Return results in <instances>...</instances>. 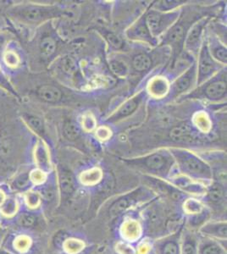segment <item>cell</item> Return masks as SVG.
I'll use <instances>...</instances> for the list:
<instances>
[{"mask_svg":"<svg viewBox=\"0 0 227 254\" xmlns=\"http://www.w3.org/2000/svg\"><path fill=\"white\" fill-rule=\"evenodd\" d=\"M9 22L20 28L37 29L44 24L69 15L63 7L57 4L20 2L9 5L5 9Z\"/></svg>","mask_w":227,"mask_h":254,"instance_id":"obj_1","label":"cell"},{"mask_svg":"<svg viewBox=\"0 0 227 254\" xmlns=\"http://www.w3.org/2000/svg\"><path fill=\"white\" fill-rule=\"evenodd\" d=\"M53 21L44 24L35 29L34 34L22 44L28 69L38 71L39 67L48 66L55 58L59 49V38L53 28Z\"/></svg>","mask_w":227,"mask_h":254,"instance_id":"obj_2","label":"cell"},{"mask_svg":"<svg viewBox=\"0 0 227 254\" xmlns=\"http://www.w3.org/2000/svg\"><path fill=\"white\" fill-rule=\"evenodd\" d=\"M170 153L177 163L181 171L185 176L193 177L195 179H212V171L210 165L196 154L183 148L172 147Z\"/></svg>","mask_w":227,"mask_h":254,"instance_id":"obj_3","label":"cell"},{"mask_svg":"<svg viewBox=\"0 0 227 254\" xmlns=\"http://www.w3.org/2000/svg\"><path fill=\"white\" fill-rule=\"evenodd\" d=\"M173 159L170 151L159 150L137 159H125V162L139 171L164 176L172 167Z\"/></svg>","mask_w":227,"mask_h":254,"instance_id":"obj_4","label":"cell"},{"mask_svg":"<svg viewBox=\"0 0 227 254\" xmlns=\"http://www.w3.org/2000/svg\"><path fill=\"white\" fill-rule=\"evenodd\" d=\"M227 96V70L222 69L212 78L205 81L183 98H199L210 102H220Z\"/></svg>","mask_w":227,"mask_h":254,"instance_id":"obj_5","label":"cell"},{"mask_svg":"<svg viewBox=\"0 0 227 254\" xmlns=\"http://www.w3.org/2000/svg\"><path fill=\"white\" fill-rule=\"evenodd\" d=\"M0 63L9 78L28 69L26 53L18 38L9 42L0 57Z\"/></svg>","mask_w":227,"mask_h":254,"instance_id":"obj_6","label":"cell"},{"mask_svg":"<svg viewBox=\"0 0 227 254\" xmlns=\"http://www.w3.org/2000/svg\"><path fill=\"white\" fill-rule=\"evenodd\" d=\"M181 10L161 12L150 9L144 14L145 21L152 38H156L164 34L177 21Z\"/></svg>","mask_w":227,"mask_h":254,"instance_id":"obj_7","label":"cell"},{"mask_svg":"<svg viewBox=\"0 0 227 254\" xmlns=\"http://www.w3.org/2000/svg\"><path fill=\"white\" fill-rule=\"evenodd\" d=\"M221 64L215 61V59L210 55L208 48L207 39L202 42L201 47L199 51V60L197 63V81L196 84L198 87L205 81L212 78L222 69Z\"/></svg>","mask_w":227,"mask_h":254,"instance_id":"obj_8","label":"cell"},{"mask_svg":"<svg viewBox=\"0 0 227 254\" xmlns=\"http://www.w3.org/2000/svg\"><path fill=\"white\" fill-rule=\"evenodd\" d=\"M187 24V20L180 19L163 36L162 44L170 45L175 55H179L183 49L185 37L190 28Z\"/></svg>","mask_w":227,"mask_h":254,"instance_id":"obj_9","label":"cell"},{"mask_svg":"<svg viewBox=\"0 0 227 254\" xmlns=\"http://www.w3.org/2000/svg\"><path fill=\"white\" fill-rule=\"evenodd\" d=\"M197 81V62H193V64L185 71L182 75L176 79L171 86H170L169 93L167 98L173 100L179 98L184 93L189 92L193 85Z\"/></svg>","mask_w":227,"mask_h":254,"instance_id":"obj_10","label":"cell"},{"mask_svg":"<svg viewBox=\"0 0 227 254\" xmlns=\"http://www.w3.org/2000/svg\"><path fill=\"white\" fill-rule=\"evenodd\" d=\"M210 21V17H202L195 21L190 26L185 37L184 48L187 52L193 54H199V49L201 47L202 38L204 36V29Z\"/></svg>","mask_w":227,"mask_h":254,"instance_id":"obj_11","label":"cell"},{"mask_svg":"<svg viewBox=\"0 0 227 254\" xmlns=\"http://www.w3.org/2000/svg\"><path fill=\"white\" fill-rule=\"evenodd\" d=\"M31 160L34 163L35 167L49 173L51 170L50 153L48 145L39 138H35L31 150Z\"/></svg>","mask_w":227,"mask_h":254,"instance_id":"obj_12","label":"cell"},{"mask_svg":"<svg viewBox=\"0 0 227 254\" xmlns=\"http://www.w3.org/2000/svg\"><path fill=\"white\" fill-rule=\"evenodd\" d=\"M32 168L26 165H20L9 179V188L16 194L25 193L32 189V182L30 181V171Z\"/></svg>","mask_w":227,"mask_h":254,"instance_id":"obj_13","label":"cell"},{"mask_svg":"<svg viewBox=\"0 0 227 254\" xmlns=\"http://www.w3.org/2000/svg\"><path fill=\"white\" fill-rule=\"evenodd\" d=\"M127 35L128 38L132 40L142 41L152 45L157 44V40L152 38L148 28L144 15L127 30Z\"/></svg>","mask_w":227,"mask_h":254,"instance_id":"obj_14","label":"cell"},{"mask_svg":"<svg viewBox=\"0 0 227 254\" xmlns=\"http://www.w3.org/2000/svg\"><path fill=\"white\" fill-rule=\"evenodd\" d=\"M144 93H138V95L134 96L133 98L128 99L127 102H125L118 110H116L115 113H113L112 115L107 119V122H119L122 119L131 116L137 110L139 104H141L143 98H144Z\"/></svg>","mask_w":227,"mask_h":254,"instance_id":"obj_15","label":"cell"},{"mask_svg":"<svg viewBox=\"0 0 227 254\" xmlns=\"http://www.w3.org/2000/svg\"><path fill=\"white\" fill-rule=\"evenodd\" d=\"M208 48L210 50V55L222 65L227 63V49L224 44L221 43V41L217 37L210 36L209 40H207Z\"/></svg>","mask_w":227,"mask_h":254,"instance_id":"obj_16","label":"cell"},{"mask_svg":"<svg viewBox=\"0 0 227 254\" xmlns=\"http://www.w3.org/2000/svg\"><path fill=\"white\" fill-rule=\"evenodd\" d=\"M140 194H141L140 190H137L122 196L111 206V208L109 209V213L111 214V215H117V214H121V212L126 210L133 204H135V202L139 198Z\"/></svg>","mask_w":227,"mask_h":254,"instance_id":"obj_17","label":"cell"},{"mask_svg":"<svg viewBox=\"0 0 227 254\" xmlns=\"http://www.w3.org/2000/svg\"><path fill=\"white\" fill-rule=\"evenodd\" d=\"M170 90V84L166 78L157 76L152 78L148 85V91L150 95L155 98H163L168 95Z\"/></svg>","mask_w":227,"mask_h":254,"instance_id":"obj_18","label":"cell"},{"mask_svg":"<svg viewBox=\"0 0 227 254\" xmlns=\"http://www.w3.org/2000/svg\"><path fill=\"white\" fill-rule=\"evenodd\" d=\"M172 182L177 188H180L185 191L193 194H204L206 189L199 183H196L187 176H176L173 178Z\"/></svg>","mask_w":227,"mask_h":254,"instance_id":"obj_19","label":"cell"},{"mask_svg":"<svg viewBox=\"0 0 227 254\" xmlns=\"http://www.w3.org/2000/svg\"><path fill=\"white\" fill-rule=\"evenodd\" d=\"M59 185L64 196H69L74 190V178L72 174L66 169L61 168L59 171Z\"/></svg>","mask_w":227,"mask_h":254,"instance_id":"obj_20","label":"cell"},{"mask_svg":"<svg viewBox=\"0 0 227 254\" xmlns=\"http://www.w3.org/2000/svg\"><path fill=\"white\" fill-rule=\"evenodd\" d=\"M170 138L173 142H187L193 141V132L187 125L173 127L170 132Z\"/></svg>","mask_w":227,"mask_h":254,"instance_id":"obj_21","label":"cell"},{"mask_svg":"<svg viewBox=\"0 0 227 254\" xmlns=\"http://www.w3.org/2000/svg\"><path fill=\"white\" fill-rule=\"evenodd\" d=\"M141 226L135 220H127L121 227V234L128 241H136L141 236Z\"/></svg>","mask_w":227,"mask_h":254,"instance_id":"obj_22","label":"cell"},{"mask_svg":"<svg viewBox=\"0 0 227 254\" xmlns=\"http://www.w3.org/2000/svg\"><path fill=\"white\" fill-rule=\"evenodd\" d=\"M19 200L14 196H8L3 204L0 206V214L6 218L16 216L19 213Z\"/></svg>","mask_w":227,"mask_h":254,"instance_id":"obj_23","label":"cell"},{"mask_svg":"<svg viewBox=\"0 0 227 254\" xmlns=\"http://www.w3.org/2000/svg\"><path fill=\"white\" fill-rule=\"evenodd\" d=\"M0 90L3 91V93H7L8 95L17 99L19 102L21 100L20 96L18 95L16 90L14 89V86L12 85L9 75L5 72L1 63H0Z\"/></svg>","mask_w":227,"mask_h":254,"instance_id":"obj_24","label":"cell"},{"mask_svg":"<svg viewBox=\"0 0 227 254\" xmlns=\"http://www.w3.org/2000/svg\"><path fill=\"white\" fill-rule=\"evenodd\" d=\"M103 178V172L98 168L84 171L80 174V180L83 185L92 186L97 184Z\"/></svg>","mask_w":227,"mask_h":254,"instance_id":"obj_25","label":"cell"},{"mask_svg":"<svg viewBox=\"0 0 227 254\" xmlns=\"http://www.w3.org/2000/svg\"><path fill=\"white\" fill-rule=\"evenodd\" d=\"M152 66V60L146 54H138L133 59V67L138 72H145Z\"/></svg>","mask_w":227,"mask_h":254,"instance_id":"obj_26","label":"cell"},{"mask_svg":"<svg viewBox=\"0 0 227 254\" xmlns=\"http://www.w3.org/2000/svg\"><path fill=\"white\" fill-rule=\"evenodd\" d=\"M16 221L20 228L32 229L34 228L35 225L37 224L38 218L31 212L21 211L16 215Z\"/></svg>","mask_w":227,"mask_h":254,"instance_id":"obj_27","label":"cell"},{"mask_svg":"<svg viewBox=\"0 0 227 254\" xmlns=\"http://www.w3.org/2000/svg\"><path fill=\"white\" fill-rule=\"evenodd\" d=\"M208 199L214 204H220L225 197L224 188L220 183H213L207 190Z\"/></svg>","mask_w":227,"mask_h":254,"instance_id":"obj_28","label":"cell"},{"mask_svg":"<svg viewBox=\"0 0 227 254\" xmlns=\"http://www.w3.org/2000/svg\"><path fill=\"white\" fill-rule=\"evenodd\" d=\"M202 231L213 237L226 238L227 237V224L225 222L208 224L202 229Z\"/></svg>","mask_w":227,"mask_h":254,"instance_id":"obj_29","label":"cell"},{"mask_svg":"<svg viewBox=\"0 0 227 254\" xmlns=\"http://www.w3.org/2000/svg\"><path fill=\"white\" fill-rule=\"evenodd\" d=\"M63 135L69 141H75L80 136V129L76 122L67 121L63 125Z\"/></svg>","mask_w":227,"mask_h":254,"instance_id":"obj_30","label":"cell"},{"mask_svg":"<svg viewBox=\"0 0 227 254\" xmlns=\"http://www.w3.org/2000/svg\"><path fill=\"white\" fill-rule=\"evenodd\" d=\"M58 67L64 75H73L76 73V64L73 58L70 56H64L58 61Z\"/></svg>","mask_w":227,"mask_h":254,"instance_id":"obj_31","label":"cell"},{"mask_svg":"<svg viewBox=\"0 0 227 254\" xmlns=\"http://www.w3.org/2000/svg\"><path fill=\"white\" fill-rule=\"evenodd\" d=\"M23 197L26 206L30 209L38 208L42 201L40 194L38 193V190H33L32 188L24 193Z\"/></svg>","mask_w":227,"mask_h":254,"instance_id":"obj_32","label":"cell"},{"mask_svg":"<svg viewBox=\"0 0 227 254\" xmlns=\"http://www.w3.org/2000/svg\"><path fill=\"white\" fill-rule=\"evenodd\" d=\"M32 245V240L26 235H20L14 241V251L18 254H25L28 251Z\"/></svg>","mask_w":227,"mask_h":254,"instance_id":"obj_33","label":"cell"},{"mask_svg":"<svg viewBox=\"0 0 227 254\" xmlns=\"http://www.w3.org/2000/svg\"><path fill=\"white\" fill-rule=\"evenodd\" d=\"M30 181L32 182V186L34 187H39L43 185L44 182H46L49 175L45 171H42L38 168H32L30 171Z\"/></svg>","mask_w":227,"mask_h":254,"instance_id":"obj_34","label":"cell"},{"mask_svg":"<svg viewBox=\"0 0 227 254\" xmlns=\"http://www.w3.org/2000/svg\"><path fill=\"white\" fill-rule=\"evenodd\" d=\"M109 68L115 75L117 76H126L129 72V68L127 64L120 60H111L109 61Z\"/></svg>","mask_w":227,"mask_h":254,"instance_id":"obj_35","label":"cell"},{"mask_svg":"<svg viewBox=\"0 0 227 254\" xmlns=\"http://www.w3.org/2000/svg\"><path fill=\"white\" fill-rule=\"evenodd\" d=\"M184 1H170V0H165V1H159L158 3L153 4V9L158 11L169 12L175 10V9L184 3Z\"/></svg>","mask_w":227,"mask_h":254,"instance_id":"obj_36","label":"cell"},{"mask_svg":"<svg viewBox=\"0 0 227 254\" xmlns=\"http://www.w3.org/2000/svg\"><path fill=\"white\" fill-rule=\"evenodd\" d=\"M16 34L9 29H0V57L9 42L16 39Z\"/></svg>","mask_w":227,"mask_h":254,"instance_id":"obj_37","label":"cell"},{"mask_svg":"<svg viewBox=\"0 0 227 254\" xmlns=\"http://www.w3.org/2000/svg\"><path fill=\"white\" fill-rule=\"evenodd\" d=\"M84 248V243L76 239H68L64 243V249L69 254H76L81 251Z\"/></svg>","mask_w":227,"mask_h":254,"instance_id":"obj_38","label":"cell"},{"mask_svg":"<svg viewBox=\"0 0 227 254\" xmlns=\"http://www.w3.org/2000/svg\"><path fill=\"white\" fill-rule=\"evenodd\" d=\"M195 126L200 131L208 132L211 128L210 119L204 113L198 114L195 117Z\"/></svg>","mask_w":227,"mask_h":254,"instance_id":"obj_39","label":"cell"},{"mask_svg":"<svg viewBox=\"0 0 227 254\" xmlns=\"http://www.w3.org/2000/svg\"><path fill=\"white\" fill-rule=\"evenodd\" d=\"M184 209L187 214H199L203 210V205L198 200L188 199L185 202Z\"/></svg>","mask_w":227,"mask_h":254,"instance_id":"obj_40","label":"cell"},{"mask_svg":"<svg viewBox=\"0 0 227 254\" xmlns=\"http://www.w3.org/2000/svg\"><path fill=\"white\" fill-rule=\"evenodd\" d=\"M105 38H106L109 45L112 47L113 49H115V50L122 49L124 45L123 41L121 38H119L117 35H115L113 32H108L105 35Z\"/></svg>","mask_w":227,"mask_h":254,"instance_id":"obj_41","label":"cell"},{"mask_svg":"<svg viewBox=\"0 0 227 254\" xmlns=\"http://www.w3.org/2000/svg\"><path fill=\"white\" fill-rule=\"evenodd\" d=\"M201 254H224V251L216 243H210L202 249Z\"/></svg>","mask_w":227,"mask_h":254,"instance_id":"obj_42","label":"cell"},{"mask_svg":"<svg viewBox=\"0 0 227 254\" xmlns=\"http://www.w3.org/2000/svg\"><path fill=\"white\" fill-rule=\"evenodd\" d=\"M82 126L86 131H91L96 127V121L94 117L91 115H86L82 120Z\"/></svg>","mask_w":227,"mask_h":254,"instance_id":"obj_43","label":"cell"},{"mask_svg":"<svg viewBox=\"0 0 227 254\" xmlns=\"http://www.w3.org/2000/svg\"><path fill=\"white\" fill-rule=\"evenodd\" d=\"M116 251L119 254H136L133 247L125 243H117Z\"/></svg>","mask_w":227,"mask_h":254,"instance_id":"obj_44","label":"cell"},{"mask_svg":"<svg viewBox=\"0 0 227 254\" xmlns=\"http://www.w3.org/2000/svg\"><path fill=\"white\" fill-rule=\"evenodd\" d=\"M182 254H197V249H196L194 242H187L183 246Z\"/></svg>","mask_w":227,"mask_h":254,"instance_id":"obj_45","label":"cell"},{"mask_svg":"<svg viewBox=\"0 0 227 254\" xmlns=\"http://www.w3.org/2000/svg\"><path fill=\"white\" fill-rule=\"evenodd\" d=\"M178 254V249L177 245L173 242L168 243L164 245L163 254Z\"/></svg>","mask_w":227,"mask_h":254,"instance_id":"obj_46","label":"cell"},{"mask_svg":"<svg viewBox=\"0 0 227 254\" xmlns=\"http://www.w3.org/2000/svg\"><path fill=\"white\" fill-rule=\"evenodd\" d=\"M111 131L106 128V127H100L97 130L96 135L98 136V138L101 140H107L109 138V136L111 135Z\"/></svg>","mask_w":227,"mask_h":254,"instance_id":"obj_47","label":"cell"},{"mask_svg":"<svg viewBox=\"0 0 227 254\" xmlns=\"http://www.w3.org/2000/svg\"><path fill=\"white\" fill-rule=\"evenodd\" d=\"M150 245L147 243H143L138 247V253L139 254H146L150 250Z\"/></svg>","mask_w":227,"mask_h":254,"instance_id":"obj_48","label":"cell"},{"mask_svg":"<svg viewBox=\"0 0 227 254\" xmlns=\"http://www.w3.org/2000/svg\"><path fill=\"white\" fill-rule=\"evenodd\" d=\"M7 197H8V196H7V194H6L4 188H0V206L3 204V202L5 201Z\"/></svg>","mask_w":227,"mask_h":254,"instance_id":"obj_49","label":"cell"},{"mask_svg":"<svg viewBox=\"0 0 227 254\" xmlns=\"http://www.w3.org/2000/svg\"><path fill=\"white\" fill-rule=\"evenodd\" d=\"M0 254H12V253H10V252L9 251H6V250H0Z\"/></svg>","mask_w":227,"mask_h":254,"instance_id":"obj_50","label":"cell"},{"mask_svg":"<svg viewBox=\"0 0 227 254\" xmlns=\"http://www.w3.org/2000/svg\"><path fill=\"white\" fill-rule=\"evenodd\" d=\"M1 239H2V230L0 228V243H1Z\"/></svg>","mask_w":227,"mask_h":254,"instance_id":"obj_51","label":"cell"}]
</instances>
